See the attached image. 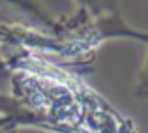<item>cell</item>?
<instances>
[]
</instances>
